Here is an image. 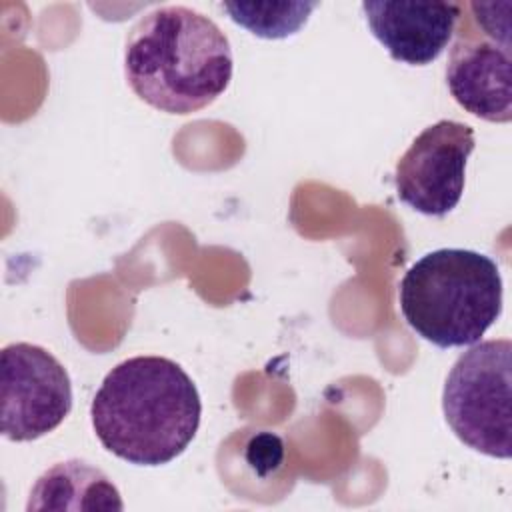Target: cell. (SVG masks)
Listing matches in <instances>:
<instances>
[{
  "instance_id": "obj_1",
  "label": "cell",
  "mask_w": 512,
  "mask_h": 512,
  "mask_svg": "<svg viewBox=\"0 0 512 512\" xmlns=\"http://www.w3.org/2000/svg\"><path fill=\"white\" fill-rule=\"evenodd\" d=\"M202 402L186 370L164 356H132L102 380L90 404L100 444L136 466H162L194 440Z\"/></svg>"
},
{
  "instance_id": "obj_2",
  "label": "cell",
  "mask_w": 512,
  "mask_h": 512,
  "mask_svg": "<svg viewBox=\"0 0 512 512\" xmlns=\"http://www.w3.org/2000/svg\"><path fill=\"white\" fill-rule=\"evenodd\" d=\"M232 70L228 36L214 20L188 6H160L128 32V86L160 112H200L226 92Z\"/></svg>"
},
{
  "instance_id": "obj_3",
  "label": "cell",
  "mask_w": 512,
  "mask_h": 512,
  "mask_svg": "<svg viewBox=\"0 0 512 512\" xmlns=\"http://www.w3.org/2000/svg\"><path fill=\"white\" fill-rule=\"evenodd\" d=\"M398 304L422 340L438 348L472 346L502 314L500 268L476 250H432L406 270Z\"/></svg>"
},
{
  "instance_id": "obj_4",
  "label": "cell",
  "mask_w": 512,
  "mask_h": 512,
  "mask_svg": "<svg viewBox=\"0 0 512 512\" xmlns=\"http://www.w3.org/2000/svg\"><path fill=\"white\" fill-rule=\"evenodd\" d=\"M512 342L486 340L462 352L442 390V412L468 448L508 460L512 454Z\"/></svg>"
},
{
  "instance_id": "obj_5",
  "label": "cell",
  "mask_w": 512,
  "mask_h": 512,
  "mask_svg": "<svg viewBox=\"0 0 512 512\" xmlns=\"http://www.w3.org/2000/svg\"><path fill=\"white\" fill-rule=\"evenodd\" d=\"M510 8V2H470L446 64L456 104L496 124L512 120Z\"/></svg>"
},
{
  "instance_id": "obj_6",
  "label": "cell",
  "mask_w": 512,
  "mask_h": 512,
  "mask_svg": "<svg viewBox=\"0 0 512 512\" xmlns=\"http://www.w3.org/2000/svg\"><path fill=\"white\" fill-rule=\"evenodd\" d=\"M72 410V382L60 360L30 342L0 352V426L4 438L30 442L56 430Z\"/></svg>"
},
{
  "instance_id": "obj_7",
  "label": "cell",
  "mask_w": 512,
  "mask_h": 512,
  "mask_svg": "<svg viewBox=\"0 0 512 512\" xmlns=\"http://www.w3.org/2000/svg\"><path fill=\"white\" fill-rule=\"evenodd\" d=\"M474 146V128L464 122L438 120L426 126L396 164L398 198L424 216L452 212L462 198Z\"/></svg>"
},
{
  "instance_id": "obj_8",
  "label": "cell",
  "mask_w": 512,
  "mask_h": 512,
  "mask_svg": "<svg viewBox=\"0 0 512 512\" xmlns=\"http://www.w3.org/2000/svg\"><path fill=\"white\" fill-rule=\"evenodd\" d=\"M362 14L372 36L386 48L392 60L426 66L448 48L462 14V4L370 0L362 2Z\"/></svg>"
},
{
  "instance_id": "obj_9",
  "label": "cell",
  "mask_w": 512,
  "mask_h": 512,
  "mask_svg": "<svg viewBox=\"0 0 512 512\" xmlns=\"http://www.w3.org/2000/svg\"><path fill=\"white\" fill-rule=\"evenodd\" d=\"M122 510L112 480L86 460H66L48 468L34 484L26 510Z\"/></svg>"
},
{
  "instance_id": "obj_10",
  "label": "cell",
  "mask_w": 512,
  "mask_h": 512,
  "mask_svg": "<svg viewBox=\"0 0 512 512\" xmlns=\"http://www.w3.org/2000/svg\"><path fill=\"white\" fill-rule=\"evenodd\" d=\"M230 18L260 38H286L296 34L308 20L316 2L284 4H220Z\"/></svg>"
}]
</instances>
